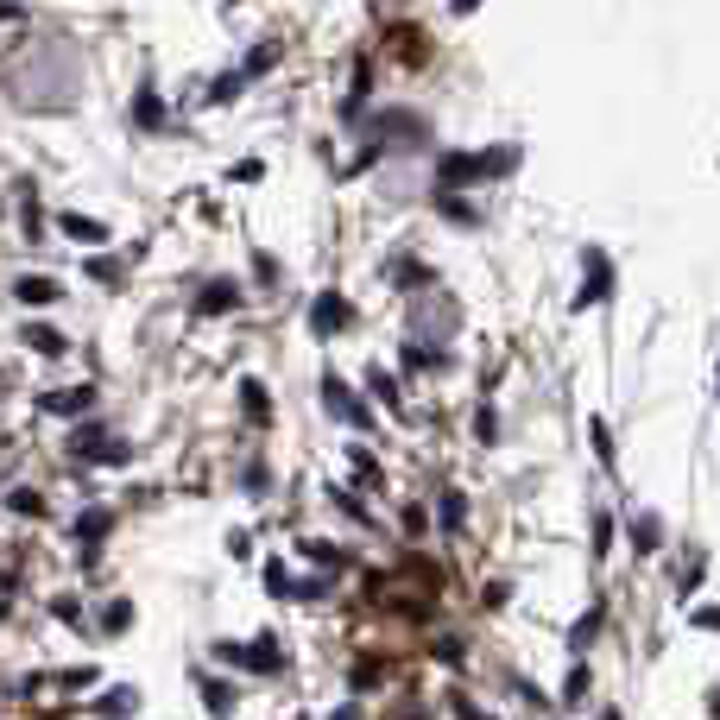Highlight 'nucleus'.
I'll use <instances>...</instances> for the list:
<instances>
[{
  "label": "nucleus",
  "mask_w": 720,
  "mask_h": 720,
  "mask_svg": "<svg viewBox=\"0 0 720 720\" xmlns=\"http://www.w3.org/2000/svg\"><path fill=\"white\" fill-rule=\"evenodd\" d=\"M25 241H44V215H38L32 202H25Z\"/></svg>",
  "instance_id": "39"
},
{
  "label": "nucleus",
  "mask_w": 720,
  "mask_h": 720,
  "mask_svg": "<svg viewBox=\"0 0 720 720\" xmlns=\"http://www.w3.org/2000/svg\"><path fill=\"white\" fill-rule=\"evenodd\" d=\"M436 525H442V538H461L468 531V493L461 487H442L436 493Z\"/></svg>",
  "instance_id": "12"
},
{
  "label": "nucleus",
  "mask_w": 720,
  "mask_h": 720,
  "mask_svg": "<svg viewBox=\"0 0 720 720\" xmlns=\"http://www.w3.org/2000/svg\"><path fill=\"white\" fill-rule=\"evenodd\" d=\"M13 297H19V303H57V297H64V285L38 272V279H19V285H13Z\"/></svg>",
  "instance_id": "20"
},
{
  "label": "nucleus",
  "mask_w": 720,
  "mask_h": 720,
  "mask_svg": "<svg viewBox=\"0 0 720 720\" xmlns=\"http://www.w3.org/2000/svg\"><path fill=\"white\" fill-rule=\"evenodd\" d=\"M241 418H247V424H266V418H272V399H266L260 380H241Z\"/></svg>",
  "instance_id": "17"
},
{
  "label": "nucleus",
  "mask_w": 720,
  "mask_h": 720,
  "mask_svg": "<svg viewBox=\"0 0 720 720\" xmlns=\"http://www.w3.org/2000/svg\"><path fill=\"white\" fill-rule=\"evenodd\" d=\"M51 613H57V619H64V626H83V607H76V600H70V594H64V600H51Z\"/></svg>",
  "instance_id": "37"
},
{
  "label": "nucleus",
  "mask_w": 720,
  "mask_h": 720,
  "mask_svg": "<svg viewBox=\"0 0 720 720\" xmlns=\"http://www.w3.org/2000/svg\"><path fill=\"white\" fill-rule=\"evenodd\" d=\"M6 506H13L19 518H44V493H32V487H19V493H6Z\"/></svg>",
  "instance_id": "26"
},
{
  "label": "nucleus",
  "mask_w": 720,
  "mask_h": 720,
  "mask_svg": "<svg viewBox=\"0 0 720 720\" xmlns=\"http://www.w3.org/2000/svg\"><path fill=\"white\" fill-rule=\"evenodd\" d=\"M57 228H64L76 247H108V222H95V215H57Z\"/></svg>",
  "instance_id": "14"
},
{
  "label": "nucleus",
  "mask_w": 720,
  "mask_h": 720,
  "mask_svg": "<svg viewBox=\"0 0 720 720\" xmlns=\"http://www.w3.org/2000/svg\"><path fill=\"white\" fill-rule=\"evenodd\" d=\"M587 436H594V455H600V468H613V436H607V424H600V418H587Z\"/></svg>",
  "instance_id": "29"
},
{
  "label": "nucleus",
  "mask_w": 720,
  "mask_h": 720,
  "mask_svg": "<svg viewBox=\"0 0 720 720\" xmlns=\"http://www.w3.org/2000/svg\"><path fill=\"white\" fill-rule=\"evenodd\" d=\"M260 177H266V164H260V158H241V164L228 171V183H260Z\"/></svg>",
  "instance_id": "33"
},
{
  "label": "nucleus",
  "mask_w": 720,
  "mask_h": 720,
  "mask_svg": "<svg viewBox=\"0 0 720 720\" xmlns=\"http://www.w3.org/2000/svg\"><path fill=\"white\" fill-rule=\"evenodd\" d=\"M430 651H436V657H442V664H461V657H468V645H461L455 632H442V638H436Z\"/></svg>",
  "instance_id": "32"
},
{
  "label": "nucleus",
  "mask_w": 720,
  "mask_h": 720,
  "mask_svg": "<svg viewBox=\"0 0 720 720\" xmlns=\"http://www.w3.org/2000/svg\"><path fill=\"white\" fill-rule=\"evenodd\" d=\"M613 297V260L600 253V247H587L581 253V291H576V310H587V303H607Z\"/></svg>",
  "instance_id": "6"
},
{
  "label": "nucleus",
  "mask_w": 720,
  "mask_h": 720,
  "mask_svg": "<svg viewBox=\"0 0 720 720\" xmlns=\"http://www.w3.org/2000/svg\"><path fill=\"white\" fill-rule=\"evenodd\" d=\"M89 405H95V386H64V392H44V399H38L44 418H76V411H89Z\"/></svg>",
  "instance_id": "11"
},
{
  "label": "nucleus",
  "mask_w": 720,
  "mask_h": 720,
  "mask_svg": "<svg viewBox=\"0 0 720 720\" xmlns=\"http://www.w3.org/2000/svg\"><path fill=\"white\" fill-rule=\"evenodd\" d=\"M202 702H209V715H215V720L234 715V689H228V683H215V676H202Z\"/></svg>",
  "instance_id": "23"
},
{
  "label": "nucleus",
  "mask_w": 720,
  "mask_h": 720,
  "mask_svg": "<svg viewBox=\"0 0 720 720\" xmlns=\"http://www.w3.org/2000/svg\"><path fill=\"white\" fill-rule=\"evenodd\" d=\"M322 411H329V418H341L348 430H373V411L354 399V386H348L341 373H322Z\"/></svg>",
  "instance_id": "4"
},
{
  "label": "nucleus",
  "mask_w": 720,
  "mask_h": 720,
  "mask_svg": "<svg viewBox=\"0 0 720 720\" xmlns=\"http://www.w3.org/2000/svg\"><path fill=\"white\" fill-rule=\"evenodd\" d=\"M127 626H133V600H108L102 607V638H121Z\"/></svg>",
  "instance_id": "22"
},
{
  "label": "nucleus",
  "mask_w": 720,
  "mask_h": 720,
  "mask_svg": "<svg viewBox=\"0 0 720 720\" xmlns=\"http://www.w3.org/2000/svg\"><path fill=\"white\" fill-rule=\"evenodd\" d=\"M386 279L405 291V297H418V291H436V272H430V266H418L411 253H392V260H386Z\"/></svg>",
  "instance_id": "8"
},
{
  "label": "nucleus",
  "mask_w": 720,
  "mask_h": 720,
  "mask_svg": "<svg viewBox=\"0 0 720 720\" xmlns=\"http://www.w3.org/2000/svg\"><path fill=\"white\" fill-rule=\"evenodd\" d=\"M329 499H335V506H341V512H348V518H360V525H367V506H360V499H354V493H348V487H329Z\"/></svg>",
  "instance_id": "34"
},
{
  "label": "nucleus",
  "mask_w": 720,
  "mask_h": 720,
  "mask_svg": "<svg viewBox=\"0 0 720 720\" xmlns=\"http://www.w3.org/2000/svg\"><path fill=\"white\" fill-rule=\"evenodd\" d=\"M474 720H493V715H474Z\"/></svg>",
  "instance_id": "43"
},
{
  "label": "nucleus",
  "mask_w": 720,
  "mask_h": 720,
  "mask_svg": "<svg viewBox=\"0 0 720 720\" xmlns=\"http://www.w3.org/2000/svg\"><path fill=\"white\" fill-rule=\"evenodd\" d=\"M474 6H480V0H449V13H455V19H468Z\"/></svg>",
  "instance_id": "41"
},
{
  "label": "nucleus",
  "mask_w": 720,
  "mask_h": 720,
  "mask_svg": "<svg viewBox=\"0 0 720 720\" xmlns=\"http://www.w3.org/2000/svg\"><path fill=\"white\" fill-rule=\"evenodd\" d=\"M228 6H234V0H228Z\"/></svg>",
  "instance_id": "44"
},
{
  "label": "nucleus",
  "mask_w": 720,
  "mask_h": 720,
  "mask_svg": "<svg viewBox=\"0 0 720 720\" xmlns=\"http://www.w3.org/2000/svg\"><path fill=\"white\" fill-rule=\"evenodd\" d=\"M133 708H140V695H133V689H108V695H102V702H95V715H133Z\"/></svg>",
  "instance_id": "25"
},
{
  "label": "nucleus",
  "mask_w": 720,
  "mask_h": 720,
  "mask_svg": "<svg viewBox=\"0 0 720 720\" xmlns=\"http://www.w3.org/2000/svg\"><path fill=\"white\" fill-rule=\"evenodd\" d=\"M253 279H260V285H279V260H272V253H253Z\"/></svg>",
  "instance_id": "35"
},
{
  "label": "nucleus",
  "mask_w": 720,
  "mask_h": 720,
  "mask_svg": "<svg viewBox=\"0 0 720 720\" xmlns=\"http://www.w3.org/2000/svg\"><path fill=\"white\" fill-rule=\"evenodd\" d=\"M260 576H266V594H272V600H297V576H291L279 557H266V569H260Z\"/></svg>",
  "instance_id": "21"
},
{
  "label": "nucleus",
  "mask_w": 720,
  "mask_h": 720,
  "mask_svg": "<svg viewBox=\"0 0 720 720\" xmlns=\"http://www.w3.org/2000/svg\"><path fill=\"white\" fill-rule=\"evenodd\" d=\"M474 442H487V449L499 442V411H493V405H480V411H474Z\"/></svg>",
  "instance_id": "27"
},
{
  "label": "nucleus",
  "mask_w": 720,
  "mask_h": 720,
  "mask_svg": "<svg viewBox=\"0 0 720 720\" xmlns=\"http://www.w3.org/2000/svg\"><path fill=\"white\" fill-rule=\"evenodd\" d=\"M518 145H493V152H442L436 158V190H468V183H487V177H512L518 171Z\"/></svg>",
  "instance_id": "1"
},
{
  "label": "nucleus",
  "mask_w": 720,
  "mask_h": 720,
  "mask_svg": "<svg viewBox=\"0 0 720 720\" xmlns=\"http://www.w3.org/2000/svg\"><path fill=\"white\" fill-rule=\"evenodd\" d=\"M626 531H632V550H645V557L664 544V518H657V512H632V525H626Z\"/></svg>",
  "instance_id": "16"
},
{
  "label": "nucleus",
  "mask_w": 720,
  "mask_h": 720,
  "mask_svg": "<svg viewBox=\"0 0 720 720\" xmlns=\"http://www.w3.org/2000/svg\"><path fill=\"white\" fill-rule=\"evenodd\" d=\"M228 310H241V285L234 279H209L196 291V316H228Z\"/></svg>",
  "instance_id": "10"
},
{
  "label": "nucleus",
  "mask_w": 720,
  "mask_h": 720,
  "mask_svg": "<svg viewBox=\"0 0 720 720\" xmlns=\"http://www.w3.org/2000/svg\"><path fill=\"white\" fill-rule=\"evenodd\" d=\"M600 626H607V600H594V607H587V613H581L576 626H569V651H587V645H594V638H600Z\"/></svg>",
  "instance_id": "15"
},
{
  "label": "nucleus",
  "mask_w": 720,
  "mask_h": 720,
  "mask_svg": "<svg viewBox=\"0 0 720 720\" xmlns=\"http://www.w3.org/2000/svg\"><path fill=\"white\" fill-rule=\"evenodd\" d=\"M127 114H133V127H140V133H171L164 102H158V89H152V83H140V89H133V108H127Z\"/></svg>",
  "instance_id": "9"
},
{
  "label": "nucleus",
  "mask_w": 720,
  "mask_h": 720,
  "mask_svg": "<svg viewBox=\"0 0 720 720\" xmlns=\"http://www.w3.org/2000/svg\"><path fill=\"white\" fill-rule=\"evenodd\" d=\"M367 392H373L386 411H399V405H405V392H399V380H392L386 367H367Z\"/></svg>",
  "instance_id": "19"
},
{
  "label": "nucleus",
  "mask_w": 720,
  "mask_h": 720,
  "mask_svg": "<svg viewBox=\"0 0 720 720\" xmlns=\"http://www.w3.org/2000/svg\"><path fill=\"white\" fill-rule=\"evenodd\" d=\"M581 695H587V664H576V670H569V683H563V708H576Z\"/></svg>",
  "instance_id": "30"
},
{
  "label": "nucleus",
  "mask_w": 720,
  "mask_h": 720,
  "mask_svg": "<svg viewBox=\"0 0 720 720\" xmlns=\"http://www.w3.org/2000/svg\"><path fill=\"white\" fill-rule=\"evenodd\" d=\"M215 664H234V670H260V676H279L285 670V651L272 632H260V645H234V638H215Z\"/></svg>",
  "instance_id": "2"
},
{
  "label": "nucleus",
  "mask_w": 720,
  "mask_h": 720,
  "mask_svg": "<svg viewBox=\"0 0 720 720\" xmlns=\"http://www.w3.org/2000/svg\"><path fill=\"white\" fill-rule=\"evenodd\" d=\"M607 544H613V518L594 512V557H607Z\"/></svg>",
  "instance_id": "36"
},
{
  "label": "nucleus",
  "mask_w": 720,
  "mask_h": 720,
  "mask_svg": "<svg viewBox=\"0 0 720 720\" xmlns=\"http://www.w3.org/2000/svg\"><path fill=\"white\" fill-rule=\"evenodd\" d=\"M689 619H695V626H708V632H720V607H695Z\"/></svg>",
  "instance_id": "40"
},
{
  "label": "nucleus",
  "mask_w": 720,
  "mask_h": 720,
  "mask_svg": "<svg viewBox=\"0 0 720 720\" xmlns=\"http://www.w3.org/2000/svg\"><path fill=\"white\" fill-rule=\"evenodd\" d=\"M272 64H279V38H272V44H260V51H253V57L241 64V70H247V83H253V76H266Z\"/></svg>",
  "instance_id": "28"
},
{
  "label": "nucleus",
  "mask_w": 720,
  "mask_h": 720,
  "mask_svg": "<svg viewBox=\"0 0 720 720\" xmlns=\"http://www.w3.org/2000/svg\"><path fill=\"white\" fill-rule=\"evenodd\" d=\"M436 215H449V222H461V228H480V209L461 202L455 190H436Z\"/></svg>",
  "instance_id": "18"
},
{
  "label": "nucleus",
  "mask_w": 720,
  "mask_h": 720,
  "mask_svg": "<svg viewBox=\"0 0 720 720\" xmlns=\"http://www.w3.org/2000/svg\"><path fill=\"white\" fill-rule=\"evenodd\" d=\"M348 316H354V310H348L341 291H316V297H310V335H316V341H335V335L348 329Z\"/></svg>",
  "instance_id": "5"
},
{
  "label": "nucleus",
  "mask_w": 720,
  "mask_h": 720,
  "mask_svg": "<svg viewBox=\"0 0 720 720\" xmlns=\"http://www.w3.org/2000/svg\"><path fill=\"white\" fill-rule=\"evenodd\" d=\"M329 720H360V708H335V715H329Z\"/></svg>",
  "instance_id": "42"
},
{
  "label": "nucleus",
  "mask_w": 720,
  "mask_h": 720,
  "mask_svg": "<svg viewBox=\"0 0 720 720\" xmlns=\"http://www.w3.org/2000/svg\"><path fill=\"white\" fill-rule=\"evenodd\" d=\"M19 341H25L32 354H44V360L70 354V341H64V329H57V322H25V329H19Z\"/></svg>",
  "instance_id": "13"
},
{
  "label": "nucleus",
  "mask_w": 720,
  "mask_h": 720,
  "mask_svg": "<svg viewBox=\"0 0 720 720\" xmlns=\"http://www.w3.org/2000/svg\"><path fill=\"white\" fill-rule=\"evenodd\" d=\"M108 531H114V506H89V512H76V525H70L76 550H102Z\"/></svg>",
  "instance_id": "7"
},
{
  "label": "nucleus",
  "mask_w": 720,
  "mask_h": 720,
  "mask_svg": "<svg viewBox=\"0 0 720 720\" xmlns=\"http://www.w3.org/2000/svg\"><path fill=\"white\" fill-rule=\"evenodd\" d=\"M70 455H76V461H102V468H121V461H133V442L108 436L102 424H76V430H70Z\"/></svg>",
  "instance_id": "3"
},
{
  "label": "nucleus",
  "mask_w": 720,
  "mask_h": 720,
  "mask_svg": "<svg viewBox=\"0 0 720 720\" xmlns=\"http://www.w3.org/2000/svg\"><path fill=\"white\" fill-rule=\"evenodd\" d=\"M241 89H247V70H222V76H215V89H209V102L222 108V102H234Z\"/></svg>",
  "instance_id": "24"
},
{
  "label": "nucleus",
  "mask_w": 720,
  "mask_h": 720,
  "mask_svg": "<svg viewBox=\"0 0 720 720\" xmlns=\"http://www.w3.org/2000/svg\"><path fill=\"white\" fill-rule=\"evenodd\" d=\"M89 279H95V285H121V260H89Z\"/></svg>",
  "instance_id": "31"
},
{
  "label": "nucleus",
  "mask_w": 720,
  "mask_h": 720,
  "mask_svg": "<svg viewBox=\"0 0 720 720\" xmlns=\"http://www.w3.org/2000/svg\"><path fill=\"white\" fill-rule=\"evenodd\" d=\"M228 557H234V563H247V557H253V538H247V531H234V538H228Z\"/></svg>",
  "instance_id": "38"
}]
</instances>
